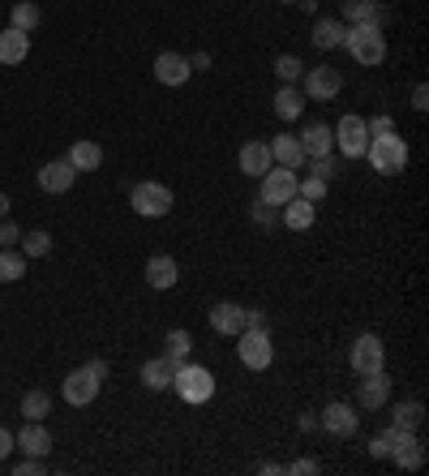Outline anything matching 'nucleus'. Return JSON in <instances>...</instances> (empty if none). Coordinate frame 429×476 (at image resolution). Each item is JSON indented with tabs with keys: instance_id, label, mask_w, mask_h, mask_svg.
Wrapping results in <instances>:
<instances>
[{
	"instance_id": "f257e3e1",
	"label": "nucleus",
	"mask_w": 429,
	"mask_h": 476,
	"mask_svg": "<svg viewBox=\"0 0 429 476\" xmlns=\"http://www.w3.org/2000/svg\"><path fill=\"white\" fill-rule=\"evenodd\" d=\"M344 48L352 52V61H357V65L374 69V65H382V61H386V35H382V26H369V22L348 26Z\"/></svg>"
},
{
	"instance_id": "f03ea898",
	"label": "nucleus",
	"mask_w": 429,
	"mask_h": 476,
	"mask_svg": "<svg viewBox=\"0 0 429 476\" xmlns=\"http://www.w3.org/2000/svg\"><path fill=\"white\" fill-rule=\"evenodd\" d=\"M172 391H176L185 404H206L214 395V374L185 360V365H176V374H172Z\"/></svg>"
},
{
	"instance_id": "7ed1b4c3",
	"label": "nucleus",
	"mask_w": 429,
	"mask_h": 476,
	"mask_svg": "<svg viewBox=\"0 0 429 476\" xmlns=\"http://www.w3.org/2000/svg\"><path fill=\"white\" fill-rule=\"evenodd\" d=\"M365 155H369L374 172H382V176H395V172H404V167H408V142L400 138V133H382V138H369Z\"/></svg>"
},
{
	"instance_id": "20e7f679",
	"label": "nucleus",
	"mask_w": 429,
	"mask_h": 476,
	"mask_svg": "<svg viewBox=\"0 0 429 476\" xmlns=\"http://www.w3.org/2000/svg\"><path fill=\"white\" fill-rule=\"evenodd\" d=\"M237 357H240V365H245V369H254V374L271 369V360H275L271 327H258V331H240L237 335Z\"/></svg>"
},
{
	"instance_id": "39448f33",
	"label": "nucleus",
	"mask_w": 429,
	"mask_h": 476,
	"mask_svg": "<svg viewBox=\"0 0 429 476\" xmlns=\"http://www.w3.org/2000/svg\"><path fill=\"white\" fill-rule=\"evenodd\" d=\"M129 206L142 214V219H164L172 211V190H167L164 181H138L134 190H129Z\"/></svg>"
},
{
	"instance_id": "423d86ee",
	"label": "nucleus",
	"mask_w": 429,
	"mask_h": 476,
	"mask_svg": "<svg viewBox=\"0 0 429 476\" xmlns=\"http://www.w3.org/2000/svg\"><path fill=\"white\" fill-rule=\"evenodd\" d=\"M335 146H339V155H344V159H365V146H369L365 117H357V112L339 117V125H335Z\"/></svg>"
},
{
	"instance_id": "0eeeda50",
	"label": "nucleus",
	"mask_w": 429,
	"mask_h": 476,
	"mask_svg": "<svg viewBox=\"0 0 429 476\" xmlns=\"http://www.w3.org/2000/svg\"><path fill=\"white\" fill-rule=\"evenodd\" d=\"M258 181H263V193H258V198H263V202H271V206H284V202H292V198H296V185H301V176H296L292 167H279V164L266 167Z\"/></svg>"
},
{
	"instance_id": "6e6552de",
	"label": "nucleus",
	"mask_w": 429,
	"mask_h": 476,
	"mask_svg": "<svg viewBox=\"0 0 429 476\" xmlns=\"http://www.w3.org/2000/svg\"><path fill=\"white\" fill-rule=\"evenodd\" d=\"M301 91L310 99H318V103H327V99H335L344 91V73L335 65H313V69L301 73Z\"/></svg>"
},
{
	"instance_id": "1a4fd4ad",
	"label": "nucleus",
	"mask_w": 429,
	"mask_h": 476,
	"mask_svg": "<svg viewBox=\"0 0 429 476\" xmlns=\"http://www.w3.org/2000/svg\"><path fill=\"white\" fill-rule=\"evenodd\" d=\"M103 391V378H95L86 365L82 369H73L69 378L61 382V395H65V404L69 407H86V404H95V395Z\"/></svg>"
},
{
	"instance_id": "9d476101",
	"label": "nucleus",
	"mask_w": 429,
	"mask_h": 476,
	"mask_svg": "<svg viewBox=\"0 0 429 476\" xmlns=\"http://www.w3.org/2000/svg\"><path fill=\"white\" fill-rule=\"evenodd\" d=\"M348 360H352V369L360 374H378V369H386V343H382L378 335H360L357 343H352V352H348Z\"/></svg>"
},
{
	"instance_id": "9b49d317",
	"label": "nucleus",
	"mask_w": 429,
	"mask_h": 476,
	"mask_svg": "<svg viewBox=\"0 0 429 476\" xmlns=\"http://www.w3.org/2000/svg\"><path fill=\"white\" fill-rule=\"evenodd\" d=\"M318 429H327L335 438H352L360 429V412L352 404H327L322 416H318Z\"/></svg>"
},
{
	"instance_id": "f8f14e48",
	"label": "nucleus",
	"mask_w": 429,
	"mask_h": 476,
	"mask_svg": "<svg viewBox=\"0 0 429 476\" xmlns=\"http://www.w3.org/2000/svg\"><path fill=\"white\" fill-rule=\"evenodd\" d=\"M190 77H193L190 56H181V52H159L155 56V82L159 86H185Z\"/></svg>"
},
{
	"instance_id": "ddd939ff",
	"label": "nucleus",
	"mask_w": 429,
	"mask_h": 476,
	"mask_svg": "<svg viewBox=\"0 0 429 476\" xmlns=\"http://www.w3.org/2000/svg\"><path fill=\"white\" fill-rule=\"evenodd\" d=\"M391 399V378L386 374H360V386H357V407H365V412H378L382 404Z\"/></svg>"
},
{
	"instance_id": "4468645a",
	"label": "nucleus",
	"mask_w": 429,
	"mask_h": 476,
	"mask_svg": "<svg viewBox=\"0 0 429 476\" xmlns=\"http://www.w3.org/2000/svg\"><path fill=\"white\" fill-rule=\"evenodd\" d=\"M296 142H301V150H305V159H313V155H331L335 150V129L331 125H322V120H310V125L296 133Z\"/></svg>"
},
{
	"instance_id": "2eb2a0df",
	"label": "nucleus",
	"mask_w": 429,
	"mask_h": 476,
	"mask_svg": "<svg viewBox=\"0 0 429 476\" xmlns=\"http://www.w3.org/2000/svg\"><path fill=\"white\" fill-rule=\"evenodd\" d=\"M77 172L69 167V159H52V164L39 167V190L44 193H69Z\"/></svg>"
},
{
	"instance_id": "dca6fc26",
	"label": "nucleus",
	"mask_w": 429,
	"mask_h": 476,
	"mask_svg": "<svg viewBox=\"0 0 429 476\" xmlns=\"http://www.w3.org/2000/svg\"><path fill=\"white\" fill-rule=\"evenodd\" d=\"M13 447H18L22 455H39V459H48V451H52V433L44 429V421H26L22 433L13 438Z\"/></svg>"
},
{
	"instance_id": "f3484780",
	"label": "nucleus",
	"mask_w": 429,
	"mask_h": 476,
	"mask_svg": "<svg viewBox=\"0 0 429 476\" xmlns=\"http://www.w3.org/2000/svg\"><path fill=\"white\" fill-rule=\"evenodd\" d=\"M313 219H318V206H313V202H305L301 193H296L292 202H284V206H279V223H284V228H292V232H305V228H313Z\"/></svg>"
},
{
	"instance_id": "a211bd4d",
	"label": "nucleus",
	"mask_w": 429,
	"mask_h": 476,
	"mask_svg": "<svg viewBox=\"0 0 429 476\" xmlns=\"http://www.w3.org/2000/svg\"><path fill=\"white\" fill-rule=\"evenodd\" d=\"M211 331L214 335H232V339H237V335L245 331V310H240V305H232V301H219V305H211Z\"/></svg>"
},
{
	"instance_id": "6ab92c4d",
	"label": "nucleus",
	"mask_w": 429,
	"mask_h": 476,
	"mask_svg": "<svg viewBox=\"0 0 429 476\" xmlns=\"http://www.w3.org/2000/svg\"><path fill=\"white\" fill-rule=\"evenodd\" d=\"M181 279V266L176 258H167V254H155L150 262H146V284L155 287V292H167V287H176Z\"/></svg>"
},
{
	"instance_id": "aec40b11",
	"label": "nucleus",
	"mask_w": 429,
	"mask_h": 476,
	"mask_svg": "<svg viewBox=\"0 0 429 476\" xmlns=\"http://www.w3.org/2000/svg\"><path fill=\"white\" fill-rule=\"evenodd\" d=\"M395 459V468H404V472H421L425 468V442H421V433H408L404 442L391 451Z\"/></svg>"
},
{
	"instance_id": "412c9836",
	"label": "nucleus",
	"mask_w": 429,
	"mask_h": 476,
	"mask_svg": "<svg viewBox=\"0 0 429 476\" xmlns=\"http://www.w3.org/2000/svg\"><path fill=\"white\" fill-rule=\"evenodd\" d=\"M30 56V35L26 30H0V65H22Z\"/></svg>"
},
{
	"instance_id": "4be33fe9",
	"label": "nucleus",
	"mask_w": 429,
	"mask_h": 476,
	"mask_svg": "<svg viewBox=\"0 0 429 476\" xmlns=\"http://www.w3.org/2000/svg\"><path fill=\"white\" fill-rule=\"evenodd\" d=\"M185 365V360H181ZM172 374H176V360L172 357H150L142 365V386L146 391H167L172 386Z\"/></svg>"
},
{
	"instance_id": "5701e85b",
	"label": "nucleus",
	"mask_w": 429,
	"mask_h": 476,
	"mask_svg": "<svg viewBox=\"0 0 429 476\" xmlns=\"http://www.w3.org/2000/svg\"><path fill=\"white\" fill-rule=\"evenodd\" d=\"M266 146H271V159H275L279 167H292V172L305 167V150H301V142H296V133H279L275 142H266Z\"/></svg>"
},
{
	"instance_id": "b1692460",
	"label": "nucleus",
	"mask_w": 429,
	"mask_h": 476,
	"mask_svg": "<svg viewBox=\"0 0 429 476\" xmlns=\"http://www.w3.org/2000/svg\"><path fill=\"white\" fill-rule=\"evenodd\" d=\"M360 22H369V26L386 22L378 0H344V26H360Z\"/></svg>"
},
{
	"instance_id": "393cba45",
	"label": "nucleus",
	"mask_w": 429,
	"mask_h": 476,
	"mask_svg": "<svg viewBox=\"0 0 429 476\" xmlns=\"http://www.w3.org/2000/svg\"><path fill=\"white\" fill-rule=\"evenodd\" d=\"M266 167H275V159H271V146H266V142H245V146H240V172H245V176H254V181H258Z\"/></svg>"
},
{
	"instance_id": "a878e982",
	"label": "nucleus",
	"mask_w": 429,
	"mask_h": 476,
	"mask_svg": "<svg viewBox=\"0 0 429 476\" xmlns=\"http://www.w3.org/2000/svg\"><path fill=\"white\" fill-rule=\"evenodd\" d=\"M344 35H348V26L339 22V18H318V22H313V48L318 52H331V48H339V44H344Z\"/></svg>"
},
{
	"instance_id": "bb28decb",
	"label": "nucleus",
	"mask_w": 429,
	"mask_h": 476,
	"mask_svg": "<svg viewBox=\"0 0 429 476\" xmlns=\"http://www.w3.org/2000/svg\"><path fill=\"white\" fill-rule=\"evenodd\" d=\"M65 159H69L73 172H95V167L103 164V146L91 142V138H82V142L69 146V155H65Z\"/></svg>"
},
{
	"instance_id": "cd10ccee",
	"label": "nucleus",
	"mask_w": 429,
	"mask_h": 476,
	"mask_svg": "<svg viewBox=\"0 0 429 476\" xmlns=\"http://www.w3.org/2000/svg\"><path fill=\"white\" fill-rule=\"evenodd\" d=\"M39 22H44V9H39L35 0H18V4L9 9V26H13V30L35 35V30H39Z\"/></svg>"
},
{
	"instance_id": "c85d7f7f",
	"label": "nucleus",
	"mask_w": 429,
	"mask_h": 476,
	"mask_svg": "<svg viewBox=\"0 0 429 476\" xmlns=\"http://www.w3.org/2000/svg\"><path fill=\"white\" fill-rule=\"evenodd\" d=\"M48 412H52V395H48V391H39V386H35V391H26V395H22V421H44Z\"/></svg>"
},
{
	"instance_id": "c756f323",
	"label": "nucleus",
	"mask_w": 429,
	"mask_h": 476,
	"mask_svg": "<svg viewBox=\"0 0 429 476\" xmlns=\"http://www.w3.org/2000/svg\"><path fill=\"white\" fill-rule=\"evenodd\" d=\"M190 352H193V335L190 331L176 327V331L164 335V357H172L176 365H181V360H190Z\"/></svg>"
},
{
	"instance_id": "7c9ffc66",
	"label": "nucleus",
	"mask_w": 429,
	"mask_h": 476,
	"mask_svg": "<svg viewBox=\"0 0 429 476\" xmlns=\"http://www.w3.org/2000/svg\"><path fill=\"white\" fill-rule=\"evenodd\" d=\"M26 275V254L18 249H0V284H18Z\"/></svg>"
},
{
	"instance_id": "2f4dec72",
	"label": "nucleus",
	"mask_w": 429,
	"mask_h": 476,
	"mask_svg": "<svg viewBox=\"0 0 429 476\" xmlns=\"http://www.w3.org/2000/svg\"><path fill=\"white\" fill-rule=\"evenodd\" d=\"M301 108H305V103H301V91H296V86H279V95H275V117L296 120L301 117Z\"/></svg>"
},
{
	"instance_id": "473e14b6",
	"label": "nucleus",
	"mask_w": 429,
	"mask_h": 476,
	"mask_svg": "<svg viewBox=\"0 0 429 476\" xmlns=\"http://www.w3.org/2000/svg\"><path fill=\"white\" fill-rule=\"evenodd\" d=\"M301 73H305L301 56H275V77H279L284 86H296V82H301Z\"/></svg>"
},
{
	"instance_id": "72a5a7b5",
	"label": "nucleus",
	"mask_w": 429,
	"mask_h": 476,
	"mask_svg": "<svg viewBox=\"0 0 429 476\" xmlns=\"http://www.w3.org/2000/svg\"><path fill=\"white\" fill-rule=\"evenodd\" d=\"M421 421H425V407H421V399H408V404L395 407V425H400V429H421Z\"/></svg>"
},
{
	"instance_id": "f704fd0d",
	"label": "nucleus",
	"mask_w": 429,
	"mask_h": 476,
	"mask_svg": "<svg viewBox=\"0 0 429 476\" xmlns=\"http://www.w3.org/2000/svg\"><path fill=\"white\" fill-rule=\"evenodd\" d=\"M305 167H310V176H318V181H327V185H331L335 176L344 172V167L335 164V155H313V159H305Z\"/></svg>"
},
{
	"instance_id": "c9c22d12",
	"label": "nucleus",
	"mask_w": 429,
	"mask_h": 476,
	"mask_svg": "<svg viewBox=\"0 0 429 476\" xmlns=\"http://www.w3.org/2000/svg\"><path fill=\"white\" fill-rule=\"evenodd\" d=\"M22 249H26V258H48V254H52V237L44 232V228H35V232H26V237H22Z\"/></svg>"
},
{
	"instance_id": "e433bc0d",
	"label": "nucleus",
	"mask_w": 429,
	"mask_h": 476,
	"mask_svg": "<svg viewBox=\"0 0 429 476\" xmlns=\"http://www.w3.org/2000/svg\"><path fill=\"white\" fill-rule=\"evenodd\" d=\"M249 214H254V223L266 228V232H271V228H279V206H271V202H263V198L249 206Z\"/></svg>"
},
{
	"instance_id": "4c0bfd02",
	"label": "nucleus",
	"mask_w": 429,
	"mask_h": 476,
	"mask_svg": "<svg viewBox=\"0 0 429 476\" xmlns=\"http://www.w3.org/2000/svg\"><path fill=\"white\" fill-rule=\"evenodd\" d=\"M327 190H331V185H327V181H318V176H305V181L296 185V193H301L305 202H313V206H318V202L327 198Z\"/></svg>"
},
{
	"instance_id": "58836bf2",
	"label": "nucleus",
	"mask_w": 429,
	"mask_h": 476,
	"mask_svg": "<svg viewBox=\"0 0 429 476\" xmlns=\"http://www.w3.org/2000/svg\"><path fill=\"white\" fill-rule=\"evenodd\" d=\"M13 472H18V476H44V472H48V464H44L39 455H26V459L18 464V468H13Z\"/></svg>"
},
{
	"instance_id": "ea45409f",
	"label": "nucleus",
	"mask_w": 429,
	"mask_h": 476,
	"mask_svg": "<svg viewBox=\"0 0 429 476\" xmlns=\"http://www.w3.org/2000/svg\"><path fill=\"white\" fill-rule=\"evenodd\" d=\"M365 129H369V138H382V133H395V120L391 117H369L365 120Z\"/></svg>"
},
{
	"instance_id": "a19ab883",
	"label": "nucleus",
	"mask_w": 429,
	"mask_h": 476,
	"mask_svg": "<svg viewBox=\"0 0 429 476\" xmlns=\"http://www.w3.org/2000/svg\"><path fill=\"white\" fill-rule=\"evenodd\" d=\"M18 240H22V228H18V223H9V219H0V245H4V249H13Z\"/></svg>"
},
{
	"instance_id": "79ce46f5",
	"label": "nucleus",
	"mask_w": 429,
	"mask_h": 476,
	"mask_svg": "<svg viewBox=\"0 0 429 476\" xmlns=\"http://www.w3.org/2000/svg\"><path fill=\"white\" fill-rule=\"evenodd\" d=\"M284 472H292V476H313V472H318V459H296V464H287Z\"/></svg>"
},
{
	"instance_id": "37998d69",
	"label": "nucleus",
	"mask_w": 429,
	"mask_h": 476,
	"mask_svg": "<svg viewBox=\"0 0 429 476\" xmlns=\"http://www.w3.org/2000/svg\"><path fill=\"white\" fill-rule=\"evenodd\" d=\"M412 108H417V112H425L429 108V86L425 82H417V86H412Z\"/></svg>"
},
{
	"instance_id": "c03bdc74",
	"label": "nucleus",
	"mask_w": 429,
	"mask_h": 476,
	"mask_svg": "<svg viewBox=\"0 0 429 476\" xmlns=\"http://www.w3.org/2000/svg\"><path fill=\"white\" fill-rule=\"evenodd\" d=\"M258 327H266V313L263 310H245V331H258Z\"/></svg>"
},
{
	"instance_id": "a18cd8bd",
	"label": "nucleus",
	"mask_w": 429,
	"mask_h": 476,
	"mask_svg": "<svg viewBox=\"0 0 429 476\" xmlns=\"http://www.w3.org/2000/svg\"><path fill=\"white\" fill-rule=\"evenodd\" d=\"M369 455H374V459H391V447H386V438H374V442H369Z\"/></svg>"
},
{
	"instance_id": "49530a36",
	"label": "nucleus",
	"mask_w": 429,
	"mask_h": 476,
	"mask_svg": "<svg viewBox=\"0 0 429 476\" xmlns=\"http://www.w3.org/2000/svg\"><path fill=\"white\" fill-rule=\"evenodd\" d=\"M190 69L193 73H206V69H211V52H198V56H190Z\"/></svg>"
},
{
	"instance_id": "de8ad7c7",
	"label": "nucleus",
	"mask_w": 429,
	"mask_h": 476,
	"mask_svg": "<svg viewBox=\"0 0 429 476\" xmlns=\"http://www.w3.org/2000/svg\"><path fill=\"white\" fill-rule=\"evenodd\" d=\"M9 451H13V433H9V429L0 425V459H4Z\"/></svg>"
},
{
	"instance_id": "09e8293b",
	"label": "nucleus",
	"mask_w": 429,
	"mask_h": 476,
	"mask_svg": "<svg viewBox=\"0 0 429 476\" xmlns=\"http://www.w3.org/2000/svg\"><path fill=\"white\" fill-rule=\"evenodd\" d=\"M86 369H91V374H95V378H108V360H86Z\"/></svg>"
},
{
	"instance_id": "8fccbe9b",
	"label": "nucleus",
	"mask_w": 429,
	"mask_h": 476,
	"mask_svg": "<svg viewBox=\"0 0 429 476\" xmlns=\"http://www.w3.org/2000/svg\"><path fill=\"white\" fill-rule=\"evenodd\" d=\"M0 219H9V193H0Z\"/></svg>"
},
{
	"instance_id": "3c124183",
	"label": "nucleus",
	"mask_w": 429,
	"mask_h": 476,
	"mask_svg": "<svg viewBox=\"0 0 429 476\" xmlns=\"http://www.w3.org/2000/svg\"><path fill=\"white\" fill-rule=\"evenodd\" d=\"M284 4H296V0H284Z\"/></svg>"
}]
</instances>
